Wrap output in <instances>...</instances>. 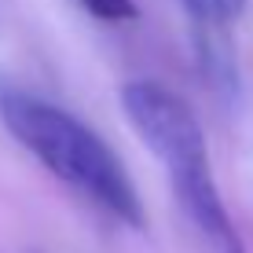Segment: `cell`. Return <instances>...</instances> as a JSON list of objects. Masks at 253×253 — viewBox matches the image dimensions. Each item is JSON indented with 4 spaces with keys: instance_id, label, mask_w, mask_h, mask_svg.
<instances>
[{
    "instance_id": "1",
    "label": "cell",
    "mask_w": 253,
    "mask_h": 253,
    "mask_svg": "<svg viewBox=\"0 0 253 253\" xmlns=\"http://www.w3.org/2000/svg\"><path fill=\"white\" fill-rule=\"evenodd\" d=\"M0 121L63 184L77 187L84 198H92L95 206L107 209L121 224H132V228L143 224L139 195H136L132 180H128L125 165L74 114H66L63 107L37 99L30 92L0 88Z\"/></svg>"
},
{
    "instance_id": "2",
    "label": "cell",
    "mask_w": 253,
    "mask_h": 253,
    "mask_svg": "<svg viewBox=\"0 0 253 253\" xmlns=\"http://www.w3.org/2000/svg\"><path fill=\"white\" fill-rule=\"evenodd\" d=\"M121 107L139 139L162 158L165 172H180L209 162L202 125L169 88L154 81H132L121 88Z\"/></svg>"
},
{
    "instance_id": "3",
    "label": "cell",
    "mask_w": 253,
    "mask_h": 253,
    "mask_svg": "<svg viewBox=\"0 0 253 253\" xmlns=\"http://www.w3.org/2000/svg\"><path fill=\"white\" fill-rule=\"evenodd\" d=\"M169 184H172V195H176L180 209H184L202 253H242V239L220 202V191H216L209 162L169 172Z\"/></svg>"
},
{
    "instance_id": "4",
    "label": "cell",
    "mask_w": 253,
    "mask_h": 253,
    "mask_svg": "<svg viewBox=\"0 0 253 253\" xmlns=\"http://www.w3.org/2000/svg\"><path fill=\"white\" fill-rule=\"evenodd\" d=\"M187 15H191V26H228L242 15L246 0H184Z\"/></svg>"
},
{
    "instance_id": "5",
    "label": "cell",
    "mask_w": 253,
    "mask_h": 253,
    "mask_svg": "<svg viewBox=\"0 0 253 253\" xmlns=\"http://www.w3.org/2000/svg\"><path fill=\"white\" fill-rule=\"evenodd\" d=\"M81 4L103 22H128V19H136V4L132 0H81Z\"/></svg>"
}]
</instances>
